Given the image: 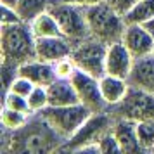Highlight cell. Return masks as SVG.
<instances>
[{"instance_id":"obj_9","label":"cell","mask_w":154,"mask_h":154,"mask_svg":"<svg viewBox=\"0 0 154 154\" xmlns=\"http://www.w3.org/2000/svg\"><path fill=\"white\" fill-rule=\"evenodd\" d=\"M71 83L76 90L78 100L85 107H88L92 112H100L109 109V104L102 97L97 76H92V75H88L82 69H76V73L71 76Z\"/></svg>"},{"instance_id":"obj_15","label":"cell","mask_w":154,"mask_h":154,"mask_svg":"<svg viewBox=\"0 0 154 154\" xmlns=\"http://www.w3.org/2000/svg\"><path fill=\"white\" fill-rule=\"evenodd\" d=\"M19 75L31 80L35 85H43V87H49L56 80L54 64L47 63V61H42L38 57L31 59L28 63H23L19 66Z\"/></svg>"},{"instance_id":"obj_10","label":"cell","mask_w":154,"mask_h":154,"mask_svg":"<svg viewBox=\"0 0 154 154\" xmlns=\"http://www.w3.org/2000/svg\"><path fill=\"white\" fill-rule=\"evenodd\" d=\"M133 63H135V57L126 49L123 40L107 45V54H106V73L107 75L128 80Z\"/></svg>"},{"instance_id":"obj_24","label":"cell","mask_w":154,"mask_h":154,"mask_svg":"<svg viewBox=\"0 0 154 154\" xmlns=\"http://www.w3.org/2000/svg\"><path fill=\"white\" fill-rule=\"evenodd\" d=\"M4 106L14 109V111H21V112L31 114L29 106H28V99L23 97V95H17V94H14V92H11V90L4 92Z\"/></svg>"},{"instance_id":"obj_25","label":"cell","mask_w":154,"mask_h":154,"mask_svg":"<svg viewBox=\"0 0 154 154\" xmlns=\"http://www.w3.org/2000/svg\"><path fill=\"white\" fill-rule=\"evenodd\" d=\"M19 76V66L11 61H4L2 59V83H4V92L11 88V85L16 78Z\"/></svg>"},{"instance_id":"obj_23","label":"cell","mask_w":154,"mask_h":154,"mask_svg":"<svg viewBox=\"0 0 154 154\" xmlns=\"http://www.w3.org/2000/svg\"><path fill=\"white\" fill-rule=\"evenodd\" d=\"M76 64L75 61L69 57H63L54 63V71H56V78H61V80H71V76L76 73Z\"/></svg>"},{"instance_id":"obj_16","label":"cell","mask_w":154,"mask_h":154,"mask_svg":"<svg viewBox=\"0 0 154 154\" xmlns=\"http://www.w3.org/2000/svg\"><path fill=\"white\" fill-rule=\"evenodd\" d=\"M99 85H100V92L102 97L106 99V102L109 104V107L119 104L123 97L126 95V92L130 88V83L126 78H119V76H112L106 73L104 76L99 78Z\"/></svg>"},{"instance_id":"obj_20","label":"cell","mask_w":154,"mask_h":154,"mask_svg":"<svg viewBox=\"0 0 154 154\" xmlns=\"http://www.w3.org/2000/svg\"><path fill=\"white\" fill-rule=\"evenodd\" d=\"M154 17V0H139L125 14L126 24H142Z\"/></svg>"},{"instance_id":"obj_30","label":"cell","mask_w":154,"mask_h":154,"mask_svg":"<svg viewBox=\"0 0 154 154\" xmlns=\"http://www.w3.org/2000/svg\"><path fill=\"white\" fill-rule=\"evenodd\" d=\"M63 2H69V4H76V5H82V7H92L95 4H100L104 0H63Z\"/></svg>"},{"instance_id":"obj_26","label":"cell","mask_w":154,"mask_h":154,"mask_svg":"<svg viewBox=\"0 0 154 154\" xmlns=\"http://www.w3.org/2000/svg\"><path fill=\"white\" fill-rule=\"evenodd\" d=\"M97 144H99V151H100L102 154H107V152H121L119 142H118V139L114 137L112 130H109V132L106 133L102 139L99 140Z\"/></svg>"},{"instance_id":"obj_1","label":"cell","mask_w":154,"mask_h":154,"mask_svg":"<svg viewBox=\"0 0 154 154\" xmlns=\"http://www.w3.org/2000/svg\"><path fill=\"white\" fill-rule=\"evenodd\" d=\"M66 139L52 128L42 112H31L28 121L12 132L7 154H45L61 152Z\"/></svg>"},{"instance_id":"obj_27","label":"cell","mask_w":154,"mask_h":154,"mask_svg":"<svg viewBox=\"0 0 154 154\" xmlns=\"http://www.w3.org/2000/svg\"><path fill=\"white\" fill-rule=\"evenodd\" d=\"M33 88H35V83H33L31 80H28V78H24V76L19 75V76L12 82V85H11V88H9V90L14 92V94H17V95H23V97L28 99V95L31 94Z\"/></svg>"},{"instance_id":"obj_12","label":"cell","mask_w":154,"mask_h":154,"mask_svg":"<svg viewBox=\"0 0 154 154\" xmlns=\"http://www.w3.org/2000/svg\"><path fill=\"white\" fill-rule=\"evenodd\" d=\"M73 47H75L73 42L63 35L36 38V57L54 64L63 57H69L73 52Z\"/></svg>"},{"instance_id":"obj_7","label":"cell","mask_w":154,"mask_h":154,"mask_svg":"<svg viewBox=\"0 0 154 154\" xmlns=\"http://www.w3.org/2000/svg\"><path fill=\"white\" fill-rule=\"evenodd\" d=\"M42 114L47 118L52 128L68 140L85 123V119L92 114V111L82 102H78L71 106H49L42 111Z\"/></svg>"},{"instance_id":"obj_31","label":"cell","mask_w":154,"mask_h":154,"mask_svg":"<svg viewBox=\"0 0 154 154\" xmlns=\"http://www.w3.org/2000/svg\"><path fill=\"white\" fill-rule=\"evenodd\" d=\"M142 26L149 31V33H152L154 35V17H151V19H147L146 23H142Z\"/></svg>"},{"instance_id":"obj_19","label":"cell","mask_w":154,"mask_h":154,"mask_svg":"<svg viewBox=\"0 0 154 154\" xmlns=\"http://www.w3.org/2000/svg\"><path fill=\"white\" fill-rule=\"evenodd\" d=\"M54 2L56 0H19L16 5V11L19 12L24 23H31L36 16L47 12Z\"/></svg>"},{"instance_id":"obj_4","label":"cell","mask_w":154,"mask_h":154,"mask_svg":"<svg viewBox=\"0 0 154 154\" xmlns=\"http://www.w3.org/2000/svg\"><path fill=\"white\" fill-rule=\"evenodd\" d=\"M112 123H114V114L111 112V109L92 112L85 119L83 125L66 140V144L63 146L61 151H64V152H82L87 146L97 144L112 128Z\"/></svg>"},{"instance_id":"obj_29","label":"cell","mask_w":154,"mask_h":154,"mask_svg":"<svg viewBox=\"0 0 154 154\" xmlns=\"http://www.w3.org/2000/svg\"><path fill=\"white\" fill-rule=\"evenodd\" d=\"M107 2H109L116 11H118L119 14L125 16L126 12H128V11H130L137 2H139V0H107Z\"/></svg>"},{"instance_id":"obj_2","label":"cell","mask_w":154,"mask_h":154,"mask_svg":"<svg viewBox=\"0 0 154 154\" xmlns=\"http://www.w3.org/2000/svg\"><path fill=\"white\" fill-rule=\"evenodd\" d=\"M0 50L2 59L21 66L31 59H36V36L29 23L2 24L0 29Z\"/></svg>"},{"instance_id":"obj_17","label":"cell","mask_w":154,"mask_h":154,"mask_svg":"<svg viewBox=\"0 0 154 154\" xmlns=\"http://www.w3.org/2000/svg\"><path fill=\"white\" fill-rule=\"evenodd\" d=\"M47 92H49V106H71L80 102L71 80L56 78L47 87Z\"/></svg>"},{"instance_id":"obj_18","label":"cell","mask_w":154,"mask_h":154,"mask_svg":"<svg viewBox=\"0 0 154 154\" xmlns=\"http://www.w3.org/2000/svg\"><path fill=\"white\" fill-rule=\"evenodd\" d=\"M29 26H31V29H33V33H35L36 38L63 35V31H61V28H59L56 17L50 14L49 11H47V12H42L40 16H36L35 19L29 23Z\"/></svg>"},{"instance_id":"obj_21","label":"cell","mask_w":154,"mask_h":154,"mask_svg":"<svg viewBox=\"0 0 154 154\" xmlns=\"http://www.w3.org/2000/svg\"><path fill=\"white\" fill-rule=\"evenodd\" d=\"M29 114L28 112H21V111H14L11 107H5L2 106V114H0V121H2V126L4 128H9V130H19L21 126H24V123L28 121Z\"/></svg>"},{"instance_id":"obj_14","label":"cell","mask_w":154,"mask_h":154,"mask_svg":"<svg viewBox=\"0 0 154 154\" xmlns=\"http://www.w3.org/2000/svg\"><path fill=\"white\" fill-rule=\"evenodd\" d=\"M128 83L154 94V54L135 59L128 76Z\"/></svg>"},{"instance_id":"obj_6","label":"cell","mask_w":154,"mask_h":154,"mask_svg":"<svg viewBox=\"0 0 154 154\" xmlns=\"http://www.w3.org/2000/svg\"><path fill=\"white\" fill-rule=\"evenodd\" d=\"M106 54L107 43L90 35L73 47L71 59L75 61L78 69L100 78L106 75Z\"/></svg>"},{"instance_id":"obj_8","label":"cell","mask_w":154,"mask_h":154,"mask_svg":"<svg viewBox=\"0 0 154 154\" xmlns=\"http://www.w3.org/2000/svg\"><path fill=\"white\" fill-rule=\"evenodd\" d=\"M109 109L114 116L133 119L137 123L151 121V119H154V94L130 85L123 100Z\"/></svg>"},{"instance_id":"obj_13","label":"cell","mask_w":154,"mask_h":154,"mask_svg":"<svg viewBox=\"0 0 154 154\" xmlns=\"http://www.w3.org/2000/svg\"><path fill=\"white\" fill-rule=\"evenodd\" d=\"M111 130L119 142L121 152H142V146H140V140H139V130H137V121L114 116V123H112Z\"/></svg>"},{"instance_id":"obj_3","label":"cell","mask_w":154,"mask_h":154,"mask_svg":"<svg viewBox=\"0 0 154 154\" xmlns=\"http://www.w3.org/2000/svg\"><path fill=\"white\" fill-rule=\"evenodd\" d=\"M85 12H87V21H88V29L92 36L102 40L107 45L119 42L123 38L126 28L125 16L119 14L107 0L87 7Z\"/></svg>"},{"instance_id":"obj_5","label":"cell","mask_w":154,"mask_h":154,"mask_svg":"<svg viewBox=\"0 0 154 154\" xmlns=\"http://www.w3.org/2000/svg\"><path fill=\"white\" fill-rule=\"evenodd\" d=\"M49 12L56 17L63 35L68 40H71L73 45H76L78 42L90 36L85 7L76 5V4H69V2H63V0H56L50 5Z\"/></svg>"},{"instance_id":"obj_22","label":"cell","mask_w":154,"mask_h":154,"mask_svg":"<svg viewBox=\"0 0 154 154\" xmlns=\"http://www.w3.org/2000/svg\"><path fill=\"white\" fill-rule=\"evenodd\" d=\"M28 106L31 112H42L45 107H49V92L43 85H35V88L28 95Z\"/></svg>"},{"instance_id":"obj_28","label":"cell","mask_w":154,"mask_h":154,"mask_svg":"<svg viewBox=\"0 0 154 154\" xmlns=\"http://www.w3.org/2000/svg\"><path fill=\"white\" fill-rule=\"evenodd\" d=\"M2 24H14V23H21V16L16 11V7L11 5H2V16H0Z\"/></svg>"},{"instance_id":"obj_32","label":"cell","mask_w":154,"mask_h":154,"mask_svg":"<svg viewBox=\"0 0 154 154\" xmlns=\"http://www.w3.org/2000/svg\"><path fill=\"white\" fill-rule=\"evenodd\" d=\"M0 2H2V5H11V7H16L19 0H0Z\"/></svg>"},{"instance_id":"obj_11","label":"cell","mask_w":154,"mask_h":154,"mask_svg":"<svg viewBox=\"0 0 154 154\" xmlns=\"http://www.w3.org/2000/svg\"><path fill=\"white\" fill-rule=\"evenodd\" d=\"M121 40L135 59L154 54V35L142 24H126Z\"/></svg>"}]
</instances>
